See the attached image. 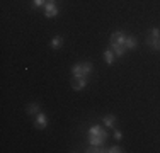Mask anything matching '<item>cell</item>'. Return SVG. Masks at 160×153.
I'll use <instances>...</instances> for the list:
<instances>
[{
    "label": "cell",
    "instance_id": "9a60e30c",
    "mask_svg": "<svg viewBox=\"0 0 160 153\" xmlns=\"http://www.w3.org/2000/svg\"><path fill=\"white\" fill-rule=\"evenodd\" d=\"M85 151L87 153H106V151H108V148H106V146H92V145H90Z\"/></svg>",
    "mask_w": 160,
    "mask_h": 153
},
{
    "label": "cell",
    "instance_id": "277c9868",
    "mask_svg": "<svg viewBox=\"0 0 160 153\" xmlns=\"http://www.w3.org/2000/svg\"><path fill=\"white\" fill-rule=\"evenodd\" d=\"M46 126H48V117H46V114L38 112V114H36V119H34V128L44 129Z\"/></svg>",
    "mask_w": 160,
    "mask_h": 153
},
{
    "label": "cell",
    "instance_id": "3957f363",
    "mask_svg": "<svg viewBox=\"0 0 160 153\" xmlns=\"http://www.w3.org/2000/svg\"><path fill=\"white\" fill-rule=\"evenodd\" d=\"M87 135H89V136L99 135V136L106 138V140L109 138V135H108V129H106V128H102V126H99V124H96V126H90V128L87 129Z\"/></svg>",
    "mask_w": 160,
    "mask_h": 153
},
{
    "label": "cell",
    "instance_id": "2e32d148",
    "mask_svg": "<svg viewBox=\"0 0 160 153\" xmlns=\"http://www.w3.org/2000/svg\"><path fill=\"white\" fill-rule=\"evenodd\" d=\"M124 150L121 146H118V145H114V146H109L108 148V153H123Z\"/></svg>",
    "mask_w": 160,
    "mask_h": 153
},
{
    "label": "cell",
    "instance_id": "e0dca14e",
    "mask_svg": "<svg viewBox=\"0 0 160 153\" xmlns=\"http://www.w3.org/2000/svg\"><path fill=\"white\" fill-rule=\"evenodd\" d=\"M48 0H32V7L34 9H38V7H41V5H44Z\"/></svg>",
    "mask_w": 160,
    "mask_h": 153
},
{
    "label": "cell",
    "instance_id": "8992f818",
    "mask_svg": "<svg viewBox=\"0 0 160 153\" xmlns=\"http://www.w3.org/2000/svg\"><path fill=\"white\" fill-rule=\"evenodd\" d=\"M109 48L114 51V55L116 56H124V53H126V48H124V44H119V43H112V41H109Z\"/></svg>",
    "mask_w": 160,
    "mask_h": 153
},
{
    "label": "cell",
    "instance_id": "8fae6325",
    "mask_svg": "<svg viewBox=\"0 0 160 153\" xmlns=\"http://www.w3.org/2000/svg\"><path fill=\"white\" fill-rule=\"evenodd\" d=\"M102 122L106 124V128H114V122H116V116H114V114H108V116L102 117Z\"/></svg>",
    "mask_w": 160,
    "mask_h": 153
},
{
    "label": "cell",
    "instance_id": "7c38bea8",
    "mask_svg": "<svg viewBox=\"0 0 160 153\" xmlns=\"http://www.w3.org/2000/svg\"><path fill=\"white\" fill-rule=\"evenodd\" d=\"M114 56H116V55H114V51H112L111 48H108V49L104 51V61H106L108 65H112V63H114Z\"/></svg>",
    "mask_w": 160,
    "mask_h": 153
},
{
    "label": "cell",
    "instance_id": "5b68a950",
    "mask_svg": "<svg viewBox=\"0 0 160 153\" xmlns=\"http://www.w3.org/2000/svg\"><path fill=\"white\" fill-rule=\"evenodd\" d=\"M87 83H89L87 76H83V78H73V80H72V87H73V90H78V92L85 89Z\"/></svg>",
    "mask_w": 160,
    "mask_h": 153
},
{
    "label": "cell",
    "instance_id": "d6986e66",
    "mask_svg": "<svg viewBox=\"0 0 160 153\" xmlns=\"http://www.w3.org/2000/svg\"><path fill=\"white\" fill-rule=\"evenodd\" d=\"M48 2H56V0H48Z\"/></svg>",
    "mask_w": 160,
    "mask_h": 153
},
{
    "label": "cell",
    "instance_id": "4fadbf2b",
    "mask_svg": "<svg viewBox=\"0 0 160 153\" xmlns=\"http://www.w3.org/2000/svg\"><path fill=\"white\" fill-rule=\"evenodd\" d=\"M63 36H55L51 39V43H49V46H51L53 49H58V48H62V44H63Z\"/></svg>",
    "mask_w": 160,
    "mask_h": 153
},
{
    "label": "cell",
    "instance_id": "7a4b0ae2",
    "mask_svg": "<svg viewBox=\"0 0 160 153\" xmlns=\"http://www.w3.org/2000/svg\"><path fill=\"white\" fill-rule=\"evenodd\" d=\"M58 12H60V9H58V5H56V2H46L44 3V17L46 19L56 17Z\"/></svg>",
    "mask_w": 160,
    "mask_h": 153
},
{
    "label": "cell",
    "instance_id": "30bf717a",
    "mask_svg": "<svg viewBox=\"0 0 160 153\" xmlns=\"http://www.w3.org/2000/svg\"><path fill=\"white\" fill-rule=\"evenodd\" d=\"M136 46H138V41H136V37L126 36V41H124V48H126V49H135Z\"/></svg>",
    "mask_w": 160,
    "mask_h": 153
},
{
    "label": "cell",
    "instance_id": "9c48e42d",
    "mask_svg": "<svg viewBox=\"0 0 160 153\" xmlns=\"http://www.w3.org/2000/svg\"><path fill=\"white\" fill-rule=\"evenodd\" d=\"M111 41H112V43L124 44V41H126V34H124L123 31H116V32L111 34Z\"/></svg>",
    "mask_w": 160,
    "mask_h": 153
},
{
    "label": "cell",
    "instance_id": "5bb4252c",
    "mask_svg": "<svg viewBox=\"0 0 160 153\" xmlns=\"http://www.w3.org/2000/svg\"><path fill=\"white\" fill-rule=\"evenodd\" d=\"M26 111H28V114H31V116H36L38 112H41V111H39V104H38V102H31Z\"/></svg>",
    "mask_w": 160,
    "mask_h": 153
},
{
    "label": "cell",
    "instance_id": "ba28073f",
    "mask_svg": "<svg viewBox=\"0 0 160 153\" xmlns=\"http://www.w3.org/2000/svg\"><path fill=\"white\" fill-rule=\"evenodd\" d=\"M106 138L99 136V135H94V136H89V145H92V146H104L106 145Z\"/></svg>",
    "mask_w": 160,
    "mask_h": 153
},
{
    "label": "cell",
    "instance_id": "52a82bcc",
    "mask_svg": "<svg viewBox=\"0 0 160 153\" xmlns=\"http://www.w3.org/2000/svg\"><path fill=\"white\" fill-rule=\"evenodd\" d=\"M147 44L150 46L153 51H160V37H155V36H152V34H148L147 36Z\"/></svg>",
    "mask_w": 160,
    "mask_h": 153
},
{
    "label": "cell",
    "instance_id": "ac0fdd59",
    "mask_svg": "<svg viewBox=\"0 0 160 153\" xmlns=\"http://www.w3.org/2000/svg\"><path fill=\"white\" fill-rule=\"evenodd\" d=\"M114 140H116V141H121V140H123V133H121L119 129H116V131H114Z\"/></svg>",
    "mask_w": 160,
    "mask_h": 153
},
{
    "label": "cell",
    "instance_id": "6da1fadb",
    "mask_svg": "<svg viewBox=\"0 0 160 153\" xmlns=\"http://www.w3.org/2000/svg\"><path fill=\"white\" fill-rule=\"evenodd\" d=\"M94 67L92 63H89V61H83V63H75L73 67H72V76L73 78H83V76H89L92 73Z\"/></svg>",
    "mask_w": 160,
    "mask_h": 153
}]
</instances>
